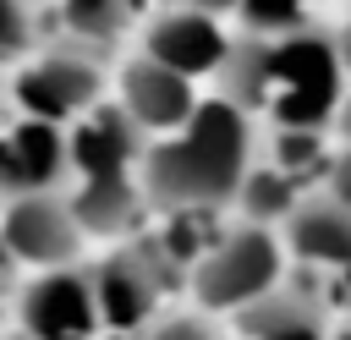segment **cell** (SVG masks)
Returning a JSON list of instances; mask_svg holds the SVG:
<instances>
[{
    "label": "cell",
    "mask_w": 351,
    "mask_h": 340,
    "mask_svg": "<svg viewBox=\"0 0 351 340\" xmlns=\"http://www.w3.org/2000/svg\"><path fill=\"white\" fill-rule=\"evenodd\" d=\"M181 285V269L165 258V247L154 241V230H137L126 241H115L104 258L88 263V291H93V318L99 335H143L165 307V296Z\"/></svg>",
    "instance_id": "277c9868"
},
{
    "label": "cell",
    "mask_w": 351,
    "mask_h": 340,
    "mask_svg": "<svg viewBox=\"0 0 351 340\" xmlns=\"http://www.w3.org/2000/svg\"><path fill=\"white\" fill-rule=\"evenodd\" d=\"M66 208L82 230V241H126L143 230V192L137 175H93V181H66Z\"/></svg>",
    "instance_id": "4fadbf2b"
},
{
    "label": "cell",
    "mask_w": 351,
    "mask_h": 340,
    "mask_svg": "<svg viewBox=\"0 0 351 340\" xmlns=\"http://www.w3.org/2000/svg\"><path fill=\"white\" fill-rule=\"evenodd\" d=\"M258 159V126L225 99H197L192 121L143 143L137 192L154 214H225Z\"/></svg>",
    "instance_id": "7a4b0ae2"
},
{
    "label": "cell",
    "mask_w": 351,
    "mask_h": 340,
    "mask_svg": "<svg viewBox=\"0 0 351 340\" xmlns=\"http://www.w3.org/2000/svg\"><path fill=\"white\" fill-rule=\"evenodd\" d=\"M16 335H27V340H99L88 263L33 274L16 291Z\"/></svg>",
    "instance_id": "52a82bcc"
},
{
    "label": "cell",
    "mask_w": 351,
    "mask_h": 340,
    "mask_svg": "<svg viewBox=\"0 0 351 340\" xmlns=\"http://www.w3.org/2000/svg\"><path fill=\"white\" fill-rule=\"evenodd\" d=\"M0 340H27V335H16V329H0Z\"/></svg>",
    "instance_id": "d4e9b609"
},
{
    "label": "cell",
    "mask_w": 351,
    "mask_h": 340,
    "mask_svg": "<svg viewBox=\"0 0 351 340\" xmlns=\"http://www.w3.org/2000/svg\"><path fill=\"white\" fill-rule=\"evenodd\" d=\"M71 165H66V132L49 121L5 115L0 121V203L11 197H38V192H66Z\"/></svg>",
    "instance_id": "9c48e42d"
},
{
    "label": "cell",
    "mask_w": 351,
    "mask_h": 340,
    "mask_svg": "<svg viewBox=\"0 0 351 340\" xmlns=\"http://www.w3.org/2000/svg\"><path fill=\"white\" fill-rule=\"evenodd\" d=\"M82 230L66 208V192H38V197H11L0 203V258L11 269H71L82 263Z\"/></svg>",
    "instance_id": "8992f818"
},
{
    "label": "cell",
    "mask_w": 351,
    "mask_h": 340,
    "mask_svg": "<svg viewBox=\"0 0 351 340\" xmlns=\"http://www.w3.org/2000/svg\"><path fill=\"white\" fill-rule=\"evenodd\" d=\"M165 5H176V11H197V16H214V22H219V16H230L241 0H165Z\"/></svg>",
    "instance_id": "ffe728a7"
},
{
    "label": "cell",
    "mask_w": 351,
    "mask_h": 340,
    "mask_svg": "<svg viewBox=\"0 0 351 340\" xmlns=\"http://www.w3.org/2000/svg\"><path fill=\"white\" fill-rule=\"evenodd\" d=\"M137 27V0H60V33L66 44L99 55V60H115L121 44L132 38Z\"/></svg>",
    "instance_id": "9a60e30c"
},
{
    "label": "cell",
    "mask_w": 351,
    "mask_h": 340,
    "mask_svg": "<svg viewBox=\"0 0 351 340\" xmlns=\"http://www.w3.org/2000/svg\"><path fill=\"white\" fill-rule=\"evenodd\" d=\"M16 307V285H11V263L0 258V329H5V313Z\"/></svg>",
    "instance_id": "44dd1931"
},
{
    "label": "cell",
    "mask_w": 351,
    "mask_h": 340,
    "mask_svg": "<svg viewBox=\"0 0 351 340\" xmlns=\"http://www.w3.org/2000/svg\"><path fill=\"white\" fill-rule=\"evenodd\" d=\"M11 115V99H5V82H0V121Z\"/></svg>",
    "instance_id": "cb8c5ba5"
},
{
    "label": "cell",
    "mask_w": 351,
    "mask_h": 340,
    "mask_svg": "<svg viewBox=\"0 0 351 340\" xmlns=\"http://www.w3.org/2000/svg\"><path fill=\"white\" fill-rule=\"evenodd\" d=\"M230 49V33L214 22V16H197V11H176V5H159L148 22H143V38H137V55L159 60L165 71L197 82V77H214L219 60Z\"/></svg>",
    "instance_id": "30bf717a"
},
{
    "label": "cell",
    "mask_w": 351,
    "mask_h": 340,
    "mask_svg": "<svg viewBox=\"0 0 351 340\" xmlns=\"http://www.w3.org/2000/svg\"><path fill=\"white\" fill-rule=\"evenodd\" d=\"M318 192H324V197H335L340 208H351V148H335V154H329Z\"/></svg>",
    "instance_id": "d6986e66"
},
{
    "label": "cell",
    "mask_w": 351,
    "mask_h": 340,
    "mask_svg": "<svg viewBox=\"0 0 351 340\" xmlns=\"http://www.w3.org/2000/svg\"><path fill=\"white\" fill-rule=\"evenodd\" d=\"M230 110H241L252 126L269 132H329L335 104L346 93V66L335 49V33L307 22L285 38H252L230 33V49L214 71Z\"/></svg>",
    "instance_id": "6da1fadb"
},
{
    "label": "cell",
    "mask_w": 351,
    "mask_h": 340,
    "mask_svg": "<svg viewBox=\"0 0 351 340\" xmlns=\"http://www.w3.org/2000/svg\"><path fill=\"white\" fill-rule=\"evenodd\" d=\"M110 104L154 143V137H170V132H181V126L192 121V110H197V82L165 71V66L148 60V55H126V60L115 66V99H110Z\"/></svg>",
    "instance_id": "ba28073f"
},
{
    "label": "cell",
    "mask_w": 351,
    "mask_h": 340,
    "mask_svg": "<svg viewBox=\"0 0 351 340\" xmlns=\"http://www.w3.org/2000/svg\"><path fill=\"white\" fill-rule=\"evenodd\" d=\"M329 335H335V318L324 296L291 280H280L269 296L236 313V340H329Z\"/></svg>",
    "instance_id": "5bb4252c"
},
{
    "label": "cell",
    "mask_w": 351,
    "mask_h": 340,
    "mask_svg": "<svg viewBox=\"0 0 351 340\" xmlns=\"http://www.w3.org/2000/svg\"><path fill=\"white\" fill-rule=\"evenodd\" d=\"M22 5H27V11H38V5H44V0H22Z\"/></svg>",
    "instance_id": "484cf974"
},
{
    "label": "cell",
    "mask_w": 351,
    "mask_h": 340,
    "mask_svg": "<svg viewBox=\"0 0 351 340\" xmlns=\"http://www.w3.org/2000/svg\"><path fill=\"white\" fill-rule=\"evenodd\" d=\"M230 16H236V33L285 38V33H296V27L313 22V5H307V0H241Z\"/></svg>",
    "instance_id": "2e32d148"
},
{
    "label": "cell",
    "mask_w": 351,
    "mask_h": 340,
    "mask_svg": "<svg viewBox=\"0 0 351 340\" xmlns=\"http://www.w3.org/2000/svg\"><path fill=\"white\" fill-rule=\"evenodd\" d=\"M38 38V11H27L22 0H0V60H27Z\"/></svg>",
    "instance_id": "ac0fdd59"
},
{
    "label": "cell",
    "mask_w": 351,
    "mask_h": 340,
    "mask_svg": "<svg viewBox=\"0 0 351 340\" xmlns=\"http://www.w3.org/2000/svg\"><path fill=\"white\" fill-rule=\"evenodd\" d=\"M66 132V165H71V181H93V175H137V159H143V132L110 104L99 99L88 115H77Z\"/></svg>",
    "instance_id": "8fae6325"
},
{
    "label": "cell",
    "mask_w": 351,
    "mask_h": 340,
    "mask_svg": "<svg viewBox=\"0 0 351 340\" xmlns=\"http://www.w3.org/2000/svg\"><path fill=\"white\" fill-rule=\"evenodd\" d=\"M104 66L99 55L66 44V38H38V49L27 55V66L16 71V82H5V99L16 115L27 121H49V126H71L77 115H88L104 99Z\"/></svg>",
    "instance_id": "5b68a950"
},
{
    "label": "cell",
    "mask_w": 351,
    "mask_h": 340,
    "mask_svg": "<svg viewBox=\"0 0 351 340\" xmlns=\"http://www.w3.org/2000/svg\"><path fill=\"white\" fill-rule=\"evenodd\" d=\"M280 252L285 263H307V269H351V208H340L335 197H324L318 186L296 197V208L280 219Z\"/></svg>",
    "instance_id": "7c38bea8"
},
{
    "label": "cell",
    "mask_w": 351,
    "mask_h": 340,
    "mask_svg": "<svg viewBox=\"0 0 351 340\" xmlns=\"http://www.w3.org/2000/svg\"><path fill=\"white\" fill-rule=\"evenodd\" d=\"M340 296H346V307H351V269H340ZM351 318V313H346Z\"/></svg>",
    "instance_id": "603a6c76"
},
{
    "label": "cell",
    "mask_w": 351,
    "mask_h": 340,
    "mask_svg": "<svg viewBox=\"0 0 351 340\" xmlns=\"http://www.w3.org/2000/svg\"><path fill=\"white\" fill-rule=\"evenodd\" d=\"M137 340H230V335L219 329V318H208L197 307H165Z\"/></svg>",
    "instance_id": "e0dca14e"
},
{
    "label": "cell",
    "mask_w": 351,
    "mask_h": 340,
    "mask_svg": "<svg viewBox=\"0 0 351 340\" xmlns=\"http://www.w3.org/2000/svg\"><path fill=\"white\" fill-rule=\"evenodd\" d=\"M307 5H313V0H307Z\"/></svg>",
    "instance_id": "4316f807"
},
{
    "label": "cell",
    "mask_w": 351,
    "mask_h": 340,
    "mask_svg": "<svg viewBox=\"0 0 351 340\" xmlns=\"http://www.w3.org/2000/svg\"><path fill=\"white\" fill-rule=\"evenodd\" d=\"M280 280H285L280 236L263 230V225L230 219V225H219V236L208 241V252L186 269L181 291H186V307H197L208 318H236L241 307H252L258 296H269Z\"/></svg>",
    "instance_id": "3957f363"
},
{
    "label": "cell",
    "mask_w": 351,
    "mask_h": 340,
    "mask_svg": "<svg viewBox=\"0 0 351 340\" xmlns=\"http://www.w3.org/2000/svg\"><path fill=\"white\" fill-rule=\"evenodd\" d=\"M335 49H340V66H346V88H351V22L335 33Z\"/></svg>",
    "instance_id": "7402d4cb"
}]
</instances>
